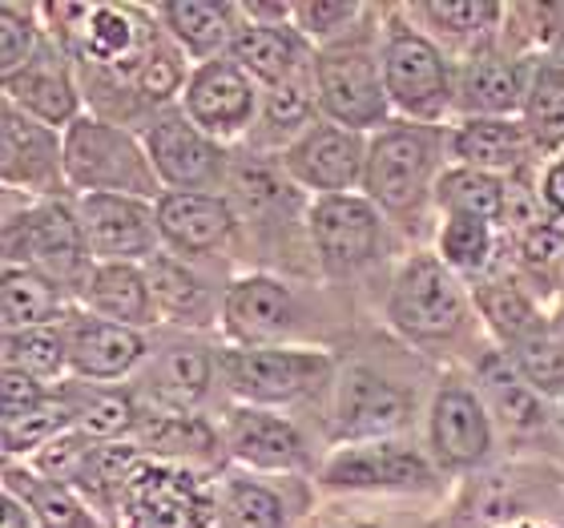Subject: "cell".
<instances>
[{
  "label": "cell",
  "mask_w": 564,
  "mask_h": 528,
  "mask_svg": "<svg viewBox=\"0 0 564 528\" xmlns=\"http://www.w3.org/2000/svg\"><path fill=\"white\" fill-rule=\"evenodd\" d=\"M65 177L85 194H130L145 202L158 194L145 141L101 118H77L65 130Z\"/></svg>",
  "instance_id": "1"
},
{
  "label": "cell",
  "mask_w": 564,
  "mask_h": 528,
  "mask_svg": "<svg viewBox=\"0 0 564 528\" xmlns=\"http://www.w3.org/2000/svg\"><path fill=\"white\" fill-rule=\"evenodd\" d=\"M4 250H9V267H29L57 287H77V291H85V279L97 267L89 262L94 250L82 218L57 198L36 202L21 218H12L4 226Z\"/></svg>",
  "instance_id": "2"
},
{
  "label": "cell",
  "mask_w": 564,
  "mask_h": 528,
  "mask_svg": "<svg viewBox=\"0 0 564 528\" xmlns=\"http://www.w3.org/2000/svg\"><path fill=\"white\" fill-rule=\"evenodd\" d=\"M121 528H214L218 500L210 484L182 464L141 460L118 505Z\"/></svg>",
  "instance_id": "3"
},
{
  "label": "cell",
  "mask_w": 564,
  "mask_h": 528,
  "mask_svg": "<svg viewBox=\"0 0 564 528\" xmlns=\"http://www.w3.org/2000/svg\"><path fill=\"white\" fill-rule=\"evenodd\" d=\"M311 82H315L318 109L327 121L343 130H371L388 121V85L383 65L367 45H330L311 61Z\"/></svg>",
  "instance_id": "4"
},
{
  "label": "cell",
  "mask_w": 564,
  "mask_h": 528,
  "mask_svg": "<svg viewBox=\"0 0 564 528\" xmlns=\"http://www.w3.org/2000/svg\"><path fill=\"white\" fill-rule=\"evenodd\" d=\"M388 319L420 343H440L452 340L464 319H468V299L459 291L452 267L435 255H415L400 267L395 282H391L388 299Z\"/></svg>",
  "instance_id": "5"
},
{
  "label": "cell",
  "mask_w": 564,
  "mask_h": 528,
  "mask_svg": "<svg viewBox=\"0 0 564 528\" xmlns=\"http://www.w3.org/2000/svg\"><path fill=\"white\" fill-rule=\"evenodd\" d=\"M383 85H388L391 109H400L415 121H440L452 106V73L444 53L423 33L408 24H391L383 36Z\"/></svg>",
  "instance_id": "6"
},
{
  "label": "cell",
  "mask_w": 564,
  "mask_h": 528,
  "mask_svg": "<svg viewBox=\"0 0 564 528\" xmlns=\"http://www.w3.org/2000/svg\"><path fill=\"white\" fill-rule=\"evenodd\" d=\"M218 371L238 399H247L250 408H267L315 391L330 376V359L303 347H235L218 355Z\"/></svg>",
  "instance_id": "7"
},
{
  "label": "cell",
  "mask_w": 564,
  "mask_h": 528,
  "mask_svg": "<svg viewBox=\"0 0 564 528\" xmlns=\"http://www.w3.org/2000/svg\"><path fill=\"white\" fill-rule=\"evenodd\" d=\"M432 170L435 158L427 133L412 130V126L383 130L367 146V198L391 214L420 211L427 190H432Z\"/></svg>",
  "instance_id": "8"
},
{
  "label": "cell",
  "mask_w": 564,
  "mask_h": 528,
  "mask_svg": "<svg viewBox=\"0 0 564 528\" xmlns=\"http://www.w3.org/2000/svg\"><path fill=\"white\" fill-rule=\"evenodd\" d=\"M311 243L330 274H351L379 255V206L359 194H327L311 206Z\"/></svg>",
  "instance_id": "9"
},
{
  "label": "cell",
  "mask_w": 564,
  "mask_h": 528,
  "mask_svg": "<svg viewBox=\"0 0 564 528\" xmlns=\"http://www.w3.org/2000/svg\"><path fill=\"white\" fill-rule=\"evenodd\" d=\"M145 153L158 182L177 194H202L223 182V146L202 133L186 114H162L145 130Z\"/></svg>",
  "instance_id": "10"
},
{
  "label": "cell",
  "mask_w": 564,
  "mask_h": 528,
  "mask_svg": "<svg viewBox=\"0 0 564 528\" xmlns=\"http://www.w3.org/2000/svg\"><path fill=\"white\" fill-rule=\"evenodd\" d=\"M182 114L214 141L238 138L259 114L254 77L238 69L235 61H206L189 73L186 89H182Z\"/></svg>",
  "instance_id": "11"
},
{
  "label": "cell",
  "mask_w": 564,
  "mask_h": 528,
  "mask_svg": "<svg viewBox=\"0 0 564 528\" xmlns=\"http://www.w3.org/2000/svg\"><path fill=\"white\" fill-rule=\"evenodd\" d=\"M89 250L97 262H138L153 259L158 247V206L130 194H85L77 206Z\"/></svg>",
  "instance_id": "12"
},
{
  "label": "cell",
  "mask_w": 564,
  "mask_h": 528,
  "mask_svg": "<svg viewBox=\"0 0 564 528\" xmlns=\"http://www.w3.org/2000/svg\"><path fill=\"white\" fill-rule=\"evenodd\" d=\"M282 165L299 186L318 190V198L347 194L367 174V141L355 130L335 126V121H318V126L303 130L299 141H291Z\"/></svg>",
  "instance_id": "13"
},
{
  "label": "cell",
  "mask_w": 564,
  "mask_h": 528,
  "mask_svg": "<svg viewBox=\"0 0 564 528\" xmlns=\"http://www.w3.org/2000/svg\"><path fill=\"white\" fill-rule=\"evenodd\" d=\"M327 488H347V493H412V488H432V464L408 444H351L339 448L323 468Z\"/></svg>",
  "instance_id": "14"
},
{
  "label": "cell",
  "mask_w": 564,
  "mask_h": 528,
  "mask_svg": "<svg viewBox=\"0 0 564 528\" xmlns=\"http://www.w3.org/2000/svg\"><path fill=\"white\" fill-rule=\"evenodd\" d=\"M4 126H0V174L4 186H24L36 194H61L69 186L65 177V138H57V130H48L41 121H33L29 114L12 109L4 101Z\"/></svg>",
  "instance_id": "15"
},
{
  "label": "cell",
  "mask_w": 564,
  "mask_h": 528,
  "mask_svg": "<svg viewBox=\"0 0 564 528\" xmlns=\"http://www.w3.org/2000/svg\"><path fill=\"white\" fill-rule=\"evenodd\" d=\"M412 416V399L383 376L367 371V367H351L339 384V399H335V432L347 444H376L383 435L400 432Z\"/></svg>",
  "instance_id": "16"
},
{
  "label": "cell",
  "mask_w": 564,
  "mask_h": 528,
  "mask_svg": "<svg viewBox=\"0 0 564 528\" xmlns=\"http://www.w3.org/2000/svg\"><path fill=\"white\" fill-rule=\"evenodd\" d=\"M61 340L69 352V367L82 379H121L145 355V340L133 327L109 323L94 311H69L61 323Z\"/></svg>",
  "instance_id": "17"
},
{
  "label": "cell",
  "mask_w": 564,
  "mask_h": 528,
  "mask_svg": "<svg viewBox=\"0 0 564 528\" xmlns=\"http://www.w3.org/2000/svg\"><path fill=\"white\" fill-rule=\"evenodd\" d=\"M294 299L271 274H247L226 287L223 299V323L230 340L242 347H271L282 331L291 327Z\"/></svg>",
  "instance_id": "18"
},
{
  "label": "cell",
  "mask_w": 564,
  "mask_h": 528,
  "mask_svg": "<svg viewBox=\"0 0 564 528\" xmlns=\"http://www.w3.org/2000/svg\"><path fill=\"white\" fill-rule=\"evenodd\" d=\"M158 206V235L177 255H210L235 230V211L218 194H177L165 190Z\"/></svg>",
  "instance_id": "19"
},
{
  "label": "cell",
  "mask_w": 564,
  "mask_h": 528,
  "mask_svg": "<svg viewBox=\"0 0 564 528\" xmlns=\"http://www.w3.org/2000/svg\"><path fill=\"white\" fill-rule=\"evenodd\" d=\"M223 440L230 448V456L259 472H291L306 460L294 423L267 408H250V403L226 416Z\"/></svg>",
  "instance_id": "20"
},
{
  "label": "cell",
  "mask_w": 564,
  "mask_h": 528,
  "mask_svg": "<svg viewBox=\"0 0 564 528\" xmlns=\"http://www.w3.org/2000/svg\"><path fill=\"white\" fill-rule=\"evenodd\" d=\"M432 448L444 468H471L492 448L488 411L471 391L444 388L432 403Z\"/></svg>",
  "instance_id": "21"
},
{
  "label": "cell",
  "mask_w": 564,
  "mask_h": 528,
  "mask_svg": "<svg viewBox=\"0 0 564 528\" xmlns=\"http://www.w3.org/2000/svg\"><path fill=\"white\" fill-rule=\"evenodd\" d=\"M4 101L12 109H21V114H29L33 121H41V126H48V130H57V126L69 130L73 121L82 118L77 114L82 109L77 85L57 61H48L45 49L36 53L33 65H24L21 73H12L4 82Z\"/></svg>",
  "instance_id": "22"
},
{
  "label": "cell",
  "mask_w": 564,
  "mask_h": 528,
  "mask_svg": "<svg viewBox=\"0 0 564 528\" xmlns=\"http://www.w3.org/2000/svg\"><path fill=\"white\" fill-rule=\"evenodd\" d=\"M85 303L89 311L121 327H150L158 306H153L150 279L133 262H97L85 279Z\"/></svg>",
  "instance_id": "23"
},
{
  "label": "cell",
  "mask_w": 564,
  "mask_h": 528,
  "mask_svg": "<svg viewBox=\"0 0 564 528\" xmlns=\"http://www.w3.org/2000/svg\"><path fill=\"white\" fill-rule=\"evenodd\" d=\"M529 130L512 118H464L452 133V153L459 165L484 174H512L529 158Z\"/></svg>",
  "instance_id": "24"
},
{
  "label": "cell",
  "mask_w": 564,
  "mask_h": 528,
  "mask_svg": "<svg viewBox=\"0 0 564 528\" xmlns=\"http://www.w3.org/2000/svg\"><path fill=\"white\" fill-rule=\"evenodd\" d=\"M235 12V4H210V0H165L153 9V17L189 57H202L206 65V61H218L223 49L230 53V41L238 33Z\"/></svg>",
  "instance_id": "25"
},
{
  "label": "cell",
  "mask_w": 564,
  "mask_h": 528,
  "mask_svg": "<svg viewBox=\"0 0 564 528\" xmlns=\"http://www.w3.org/2000/svg\"><path fill=\"white\" fill-rule=\"evenodd\" d=\"M303 36L294 29H271V24L247 21L238 24L235 41H230V61L267 89L294 82V73L303 69Z\"/></svg>",
  "instance_id": "26"
},
{
  "label": "cell",
  "mask_w": 564,
  "mask_h": 528,
  "mask_svg": "<svg viewBox=\"0 0 564 528\" xmlns=\"http://www.w3.org/2000/svg\"><path fill=\"white\" fill-rule=\"evenodd\" d=\"M456 97L468 118H512L529 101V82L512 61L484 53L464 65Z\"/></svg>",
  "instance_id": "27"
},
{
  "label": "cell",
  "mask_w": 564,
  "mask_h": 528,
  "mask_svg": "<svg viewBox=\"0 0 564 528\" xmlns=\"http://www.w3.org/2000/svg\"><path fill=\"white\" fill-rule=\"evenodd\" d=\"M133 444L138 452L165 460V464H186V460H210L218 435L210 423L189 411H141Z\"/></svg>",
  "instance_id": "28"
},
{
  "label": "cell",
  "mask_w": 564,
  "mask_h": 528,
  "mask_svg": "<svg viewBox=\"0 0 564 528\" xmlns=\"http://www.w3.org/2000/svg\"><path fill=\"white\" fill-rule=\"evenodd\" d=\"M145 279H150L153 306L165 319H174L182 327H206L214 319V294L206 291V282L182 259H174V255H153L145 262Z\"/></svg>",
  "instance_id": "29"
},
{
  "label": "cell",
  "mask_w": 564,
  "mask_h": 528,
  "mask_svg": "<svg viewBox=\"0 0 564 528\" xmlns=\"http://www.w3.org/2000/svg\"><path fill=\"white\" fill-rule=\"evenodd\" d=\"M0 315H4V335L9 331H36L65 323V287L36 274L29 267L4 270V291H0Z\"/></svg>",
  "instance_id": "30"
},
{
  "label": "cell",
  "mask_w": 564,
  "mask_h": 528,
  "mask_svg": "<svg viewBox=\"0 0 564 528\" xmlns=\"http://www.w3.org/2000/svg\"><path fill=\"white\" fill-rule=\"evenodd\" d=\"M214 379V359L202 347H170L165 355H158L153 371L145 376L158 411H189L206 396Z\"/></svg>",
  "instance_id": "31"
},
{
  "label": "cell",
  "mask_w": 564,
  "mask_h": 528,
  "mask_svg": "<svg viewBox=\"0 0 564 528\" xmlns=\"http://www.w3.org/2000/svg\"><path fill=\"white\" fill-rule=\"evenodd\" d=\"M4 488L33 513L41 528H101L82 496L57 481H45L41 472L4 468Z\"/></svg>",
  "instance_id": "32"
},
{
  "label": "cell",
  "mask_w": 564,
  "mask_h": 528,
  "mask_svg": "<svg viewBox=\"0 0 564 528\" xmlns=\"http://www.w3.org/2000/svg\"><path fill=\"white\" fill-rule=\"evenodd\" d=\"M505 194L508 182L484 170H468L456 165L435 182V202L447 218H480V223H500L505 218Z\"/></svg>",
  "instance_id": "33"
},
{
  "label": "cell",
  "mask_w": 564,
  "mask_h": 528,
  "mask_svg": "<svg viewBox=\"0 0 564 528\" xmlns=\"http://www.w3.org/2000/svg\"><path fill=\"white\" fill-rule=\"evenodd\" d=\"M61 403L69 408L73 428L94 440H118V435H133L141 411L133 396L109 388H69L61 396Z\"/></svg>",
  "instance_id": "34"
},
{
  "label": "cell",
  "mask_w": 564,
  "mask_h": 528,
  "mask_svg": "<svg viewBox=\"0 0 564 528\" xmlns=\"http://www.w3.org/2000/svg\"><path fill=\"white\" fill-rule=\"evenodd\" d=\"M476 303H480L484 319L492 323L496 335L505 343H512V347H520L524 340H532V335L544 331L541 311L532 306V299L520 291V287H508V282L480 287V291H476Z\"/></svg>",
  "instance_id": "35"
},
{
  "label": "cell",
  "mask_w": 564,
  "mask_h": 528,
  "mask_svg": "<svg viewBox=\"0 0 564 528\" xmlns=\"http://www.w3.org/2000/svg\"><path fill=\"white\" fill-rule=\"evenodd\" d=\"M4 367L12 371H24L41 379H61L65 367H69V352H65V340H61V327H36V331H9L4 335Z\"/></svg>",
  "instance_id": "36"
},
{
  "label": "cell",
  "mask_w": 564,
  "mask_h": 528,
  "mask_svg": "<svg viewBox=\"0 0 564 528\" xmlns=\"http://www.w3.org/2000/svg\"><path fill=\"white\" fill-rule=\"evenodd\" d=\"M524 130H529L532 146H544V150H561L564 146V73L541 69L529 82Z\"/></svg>",
  "instance_id": "37"
},
{
  "label": "cell",
  "mask_w": 564,
  "mask_h": 528,
  "mask_svg": "<svg viewBox=\"0 0 564 528\" xmlns=\"http://www.w3.org/2000/svg\"><path fill=\"white\" fill-rule=\"evenodd\" d=\"M517 352V376L541 396H561L564 391V335L544 327L541 335L524 340Z\"/></svg>",
  "instance_id": "38"
},
{
  "label": "cell",
  "mask_w": 564,
  "mask_h": 528,
  "mask_svg": "<svg viewBox=\"0 0 564 528\" xmlns=\"http://www.w3.org/2000/svg\"><path fill=\"white\" fill-rule=\"evenodd\" d=\"M226 528H286V505L254 481H230L223 493Z\"/></svg>",
  "instance_id": "39"
},
{
  "label": "cell",
  "mask_w": 564,
  "mask_h": 528,
  "mask_svg": "<svg viewBox=\"0 0 564 528\" xmlns=\"http://www.w3.org/2000/svg\"><path fill=\"white\" fill-rule=\"evenodd\" d=\"M440 259L452 270H476L488 267L492 259V223H480V218H447L444 230H440Z\"/></svg>",
  "instance_id": "40"
},
{
  "label": "cell",
  "mask_w": 564,
  "mask_h": 528,
  "mask_svg": "<svg viewBox=\"0 0 564 528\" xmlns=\"http://www.w3.org/2000/svg\"><path fill=\"white\" fill-rule=\"evenodd\" d=\"M94 452H97L94 435L69 428V432H61L57 440H48V444L36 452V472H41L45 481H57V484H65V488L77 493V484H82Z\"/></svg>",
  "instance_id": "41"
},
{
  "label": "cell",
  "mask_w": 564,
  "mask_h": 528,
  "mask_svg": "<svg viewBox=\"0 0 564 528\" xmlns=\"http://www.w3.org/2000/svg\"><path fill=\"white\" fill-rule=\"evenodd\" d=\"M73 428V416L61 399H48L45 408L29 411L21 420H4V452L17 456V452H41L48 440H57L61 432Z\"/></svg>",
  "instance_id": "42"
},
{
  "label": "cell",
  "mask_w": 564,
  "mask_h": 528,
  "mask_svg": "<svg viewBox=\"0 0 564 528\" xmlns=\"http://www.w3.org/2000/svg\"><path fill=\"white\" fill-rule=\"evenodd\" d=\"M435 29H447L452 36H480L496 29V21L505 17V4H488V0H435V4H420Z\"/></svg>",
  "instance_id": "43"
},
{
  "label": "cell",
  "mask_w": 564,
  "mask_h": 528,
  "mask_svg": "<svg viewBox=\"0 0 564 528\" xmlns=\"http://www.w3.org/2000/svg\"><path fill=\"white\" fill-rule=\"evenodd\" d=\"M41 45H36V24L33 12L4 4L0 9V77L9 82L12 73H21L24 65H33Z\"/></svg>",
  "instance_id": "44"
},
{
  "label": "cell",
  "mask_w": 564,
  "mask_h": 528,
  "mask_svg": "<svg viewBox=\"0 0 564 528\" xmlns=\"http://www.w3.org/2000/svg\"><path fill=\"white\" fill-rule=\"evenodd\" d=\"M130 89L138 97H145V101H165V97H174L177 89H186V85H182V65H177V53L162 45V36L153 41L150 57L141 61V69L133 73Z\"/></svg>",
  "instance_id": "45"
},
{
  "label": "cell",
  "mask_w": 564,
  "mask_h": 528,
  "mask_svg": "<svg viewBox=\"0 0 564 528\" xmlns=\"http://www.w3.org/2000/svg\"><path fill=\"white\" fill-rule=\"evenodd\" d=\"M359 4H327V0H306V4H294V29L306 41H330V36L347 33V24L359 17Z\"/></svg>",
  "instance_id": "46"
},
{
  "label": "cell",
  "mask_w": 564,
  "mask_h": 528,
  "mask_svg": "<svg viewBox=\"0 0 564 528\" xmlns=\"http://www.w3.org/2000/svg\"><path fill=\"white\" fill-rule=\"evenodd\" d=\"M492 384V399H496V411H500V420L508 428H520V432H529V428H541L544 423V411H541V399L529 384H520V379H488Z\"/></svg>",
  "instance_id": "47"
},
{
  "label": "cell",
  "mask_w": 564,
  "mask_h": 528,
  "mask_svg": "<svg viewBox=\"0 0 564 528\" xmlns=\"http://www.w3.org/2000/svg\"><path fill=\"white\" fill-rule=\"evenodd\" d=\"M262 118H267V126H271V130H282V133H291V130H299V126H306V118H311V85H306L303 77H294V82L267 89Z\"/></svg>",
  "instance_id": "48"
},
{
  "label": "cell",
  "mask_w": 564,
  "mask_h": 528,
  "mask_svg": "<svg viewBox=\"0 0 564 528\" xmlns=\"http://www.w3.org/2000/svg\"><path fill=\"white\" fill-rule=\"evenodd\" d=\"M520 259L524 267L536 270V274H549V270L564 267V230L561 226H532L520 235Z\"/></svg>",
  "instance_id": "49"
},
{
  "label": "cell",
  "mask_w": 564,
  "mask_h": 528,
  "mask_svg": "<svg viewBox=\"0 0 564 528\" xmlns=\"http://www.w3.org/2000/svg\"><path fill=\"white\" fill-rule=\"evenodd\" d=\"M45 403H48L45 388H41L33 376L4 367V384H0V408H4V420H21V416L45 408Z\"/></svg>",
  "instance_id": "50"
},
{
  "label": "cell",
  "mask_w": 564,
  "mask_h": 528,
  "mask_svg": "<svg viewBox=\"0 0 564 528\" xmlns=\"http://www.w3.org/2000/svg\"><path fill=\"white\" fill-rule=\"evenodd\" d=\"M544 202L564 218V158H556V162L544 170Z\"/></svg>",
  "instance_id": "51"
},
{
  "label": "cell",
  "mask_w": 564,
  "mask_h": 528,
  "mask_svg": "<svg viewBox=\"0 0 564 528\" xmlns=\"http://www.w3.org/2000/svg\"><path fill=\"white\" fill-rule=\"evenodd\" d=\"M4 528H33V513L17 496H4Z\"/></svg>",
  "instance_id": "52"
},
{
  "label": "cell",
  "mask_w": 564,
  "mask_h": 528,
  "mask_svg": "<svg viewBox=\"0 0 564 528\" xmlns=\"http://www.w3.org/2000/svg\"><path fill=\"white\" fill-rule=\"evenodd\" d=\"M351 528H376V525H351Z\"/></svg>",
  "instance_id": "53"
},
{
  "label": "cell",
  "mask_w": 564,
  "mask_h": 528,
  "mask_svg": "<svg viewBox=\"0 0 564 528\" xmlns=\"http://www.w3.org/2000/svg\"><path fill=\"white\" fill-rule=\"evenodd\" d=\"M561 335H564V315H561Z\"/></svg>",
  "instance_id": "54"
}]
</instances>
